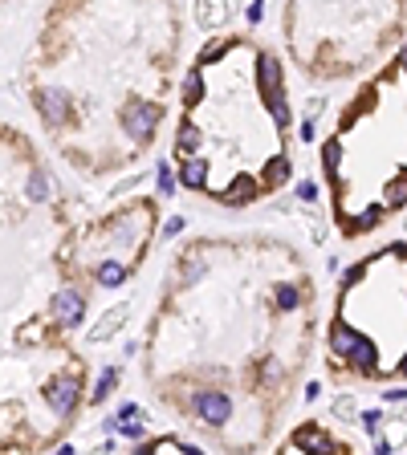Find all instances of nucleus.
<instances>
[{"label":"nucleus","instance_id":"nucleus-5","mask_svg":"<svg viewBox=\"0 0 407 455\" xmlns=\"http://www.w3.org/2000/svg\"><path fill=\"white\" fill-rule=\"evenodd\" d=\"M127 318H131V305H114V309H106L102 318H98V325L90 329V342L94 346H102V342H110L123 325H127Z\"/></svg>","mask_w":407,"mask_h":455},{"label":"nucleus","instance_id":"nucleus-29","mask_svg":"<svg viewBox=\"0 0 407 455\" xmlns=\"http://www.w3.org/2000/svg\"><path fill=\"white\" fill-rule=\"evenodd\" d=\"M399 65H404V74H407V45L399 49Z\"/></svg>","mask_w":407,"mask_h":455},{"label":"nucleus","instance_id":"nucleus-2","mask_svg":"<svg viewBox=\"0 0 407 455\" xmlns=\"http://www.w3.org/2000/svg\"><path fill=\"white\" fill-rule=\"evenodd\" d=\"M53 318H57V325H65V329L82 325V318H86L82 293H78V289H57V293H53Z\"/></svg>","mask_w":407,"mask_h":455},{"label":"nucleus","instance_id":"nucleus-24","mask_svg":"<svg viewBox=\"0 0 407 455\" xmlns=\"http://www.w3.org/2000/svg\"><path fill=\"white\" fill-rule=\"evenodd\" d=\"M298 199L314 203V199H317V187H314V183H298Z\"/></svg>","mask_w":407,"mask_h":455},{"label":"nucleus","instance_id":"nucleus-16","mask_svg":"<svg viewBox=\"0 0 407 455\" xmlns=\"http://www.w3.org/2000/svg\"><path fill=\"white\" fill-rule=\"evenodd\" d=\"M285 179H289V159H285V155H277L269 167H265V175H261V187H281Z\"/></svg>","mask_w":407,"mask_h":455},{"label":"nucleus","instance_id":"nucleus-13","mask_svg":"<svg viewBox=\"0 0 407 455\" xmlns=\"http://www.w3.org/2000/svg\"><path fill=\"white\" fill-rule=\"evenodd\" d=\"M127 276H131V273H127V265H123V260H114V256L98 265V285H102V289H118Z\"/></svg>","mask_w":407,"mask_h":455},{"label":"nucleus","instance_id":"nucleus-15","mask_svg":"<svg viewBox=\"0 0 407 455\" xmlns=\"http://www.w3.org/2000/svg\"><path fill=\"white\" fill-rule=\"evenodd\" d=\"M114 382H118V370H114V366H106V370L98 374V386L90 390V403H94V407L110 399V390H114Z\"/></svg>","mask_w":407,"mask_h":455},{"label":"nucleus","instance_id":"nucleus-23","mask_svg":"<svg viewBox=\"0 0 407 455\" xmlns=\"http://www.w3.org/2000/svg\"><path fill=\"white\" fill-rule=\"evenodd\" d=\"M334 414L351 423V414H355V399H338V403H334Z\"/></svg>","mask_w":407,"mask_h":455},{"label":"nucleus","instance_id":"nucleus-20","mask_svg":"<svg viewBox=\"0 0 407 455\" xmlns=\"http://www.w3.org/2000/svg\"><path fill=\"white\" fill-rule=\"evenodd\" d=\"M155 179H159V191H163V195H176V175H171L167 163H159V175H155Z\"/></svg>","mask_w":407,"mask_h":455},{"label":"nucleus","instance_id":"nucleus-7","mask_svg":"<svg viewBox=\"0 0 407 455\" xmlns=\"http://www.w3.org/2000/svg\"><path fill=\"white\" fill-rule=\"evenodd\" d=\"M228 12H232V4H225V0H196V25H204V29L225 25Z\"/></svg>","mask_w":407,"mask_h":455},{"label":"nucleus","instance_id":"nucleus-11","mask_svg":"<svg viewBox=\"0 0 407 455\" xmlns=\"http://www.w3.org/2000/svg\"><path fill=\"white\" fill-rule=\"evenodd\" d=\"M114 427H118L127 439H143V423H138V407H135V403H123V407H118Z\"/></svg>","mask_w":407,"mask_h":455},{"label":"nucleus","instance_id":"nucleus-6","mask_svg":"<svg viewBox=\"0 0 407 455\" xmlns=\"http://www.w3.org/2000/svg\"><path fill=\"white\" fill-rule=\"evenodd\" d=\"M37 106H41V114H45L49 126H61L65 114H70V98H65L61 90H41L37 93Z\"/></svg>","mask_w":407,"mask_h":455},{"label":"nucleus","instance_id":"nucleus-19","mask_svg":"<svg viewBox=\"0 0 407 455\" xmlns=\"http://www.w3.org/2000/svg\"><path fill=\"white\" fill-rule=\"evenodd\" d=\"M180 146L183 151H196V146H200V131H196L191 122H183L180 126Z\"/></svg>","mask_w":407,"mask_h":455},{"label":"nucleus","instance_id":"nucleus-4","mask_svg":"<svg viewBox=\"0 0 407 455\" xmlns=\"http://www.w3.org/2000/svg\"><path fill=\"white\" fill-rule=\"evenodd\" d=\"M45 399H49V407H53L57 419H70L74 407H78V378H57V382H49Z\"/></svg>","mask_w":407,"mask_h":455},{"label":"nucleus","instance_id":"nucleus-22","mask_svg":"<svg viewBox=\"0 0 407 455\" xmlns=\"http://www.w3.org/2000/svg\"><path fill=\"white\" fill-rule=\"evenodd\" d=\"M362 431H366V435H379V431H383V414H379V410H366V414H362Z\"/></svg>","mask_w":407,"mask_h":455},{"label":"nucleus","instance_id":"nucleus-26","mask_svg":"<svg viewBox=\"0 0 407 455\" xmlns=\"http://www.w3.org/2000/svg\"><path fill=\"white\" fill-rule=\"evenodd\" d=\"M261 16H265V0H253V4H249V25H257Z\"/></svg>","mask_w":407,"mask_h":455},{"label":"nucleus","instance_id":"nucleus-28","mask_svg":"<svg viewBox=\"0 0 407 455\" xmlns=\"http://www.w3.org/2000/svg\"><path fill=\"white\" fill-rule=\"evenodd\" d=\"M302 138H306V142H314V138H317V126H314V122H306V126H302Z\"/></svg>","mask_w":407,"mask_h":455},{"label":"nucleus","instance_id":"nucleus-25","mask_svg":"<svg viewBox=\"0 0 407 455\" xmlns=\"http://www.w3.org/2000/svg\"><path fill=\"white\" fill-rule=\"evenodd\" d=\"M225 41H212V45H208V49H204V53H200V61H212V57H220V53H225Z\"/></svg>","mask_w":407,"mask_h":455},{"label":"nucleus","instance_id":"nucleus-18","mask_svg":"<svg viewBox=\"0 0 407 455\" xmlns=\"http://www.w3.org/2000/svg\"><path fill=\"white\" fill-rule=\"evenodd\" d=\"M298 301H302V293H298L293 285H281V289H277V309H293Z\"/></svg>","mask_w":407,"mask_h":455},{"label":"nucleus","instance_id":"nucleus-8","mask_svg":"<svg viewBox=\"0 0 407 455\" xmlns=\"http://www.w3.org/2000/svg\"><path fill=\"white\" fill-rule=\"evenodd\" d=\"M355 342H359V333H355L346 321H334V325H330V354H338V358H351Z\"/></svg>","mask_w":407,"mask_h":455},{"label":"nucleus","instance_id":"nucleus-12","mask_svg":"<svg viewBox=\"0 0 407 455\" xmlns=\"http://www.w3.org/2000/svg\"><path fill=\"white\" fill-rule=\"evenodd\" d=\"M257 191H261V183H257V179H249V175H240V179H236V183H232V187L225 191V203L240 208V203H249V199H253Z\"/></svg>","mask_w":407,"mask_h":455},{"label":"nucleus","instance_id":"nucleus-14","mask_svg":"<svg viewBox=\"0 0 407 455\" xmlns=\"http://www.w3.org/2000/svg\"><path fill=\"white\" fill-rule=\"evenodd\" d=\"M180 179L187 183V187H196V191H200V187L208 183V159H187V163H183V171H180Z\"/></svg>","mask_w":407,"mask_h":455},{"label":"nucleus","instance_id":"nucleus-17","mask_svg":"<svg viewBox=\"0 0 407 455\" xmlns=\"http://www.w3.org/2000/svg\"><path fill=\"white\" fill-rule=\"evenodd\" d=\"M200 98H204V78H200V74H187V82H183V102L196 106Z\"/></svg>","mask_w":407,"mask_h":455},{"label":"nucleus","instance_id":"nucleus-1","mask_svg":"<svg viewBox=\"0 0 407 455\" xmlns=\"http://www.w3.org/2000/svg\"><path fill=\"white\" fill-rule=\"evenodd\" d=\"M159 118H163V110H159L155 102H131V106H127V114H123L131 142H147V138L155 135Z\"/></svg>","mask_w":407,"mask_h":455},{"label":"nucleus","instance_id":"nucleus-9","mask_svg":"<svg viewBox=\"0 0 407 455\" xmlns=\"http://www.w3.org/2000/svg\"><path fill=\"white\" fill-rule=\"evenodd\" d=\"M293 447H298V452H330V435H326L322 427H302V431L293 435Z\"/></svg>","mask_w":407,"mask_h":455},{"label":"nucleus","instance_id":"nucleus-3","mask_svg":"<svg viewBox=\"0 0 407 455\" xmlns=\"http://www.w3.org/2000/svg\"><path fill=\"white\" fill-rule=\"evenodd\" d=\"M196 414H200L208 427H225L228 414H232V403H228V395H220V390H200V395H196Z\"/></svg>","mask_w":407,"mask_h":455},{"label":"nucleus","instance_id":"nucleus-21","mask_svg":"<svg viewBox=\"0 0 407 455\" xmlns=\"http://www.w3.org/2000/svg\"><path fill=\"white\" fill-rule=\"evenodd\" d=\"M29 199H49V179L45 175H33V179H29Z\"/></svg>","mask_w":407,"mask_h":455},{"label":"nucleus","instance_id":"nucleus-10","mask_svg":"<svg viewBox=\"0 0 407 455\" xmlns=\"http://www.w3.org/2000/svg\"><path fill=\"white\" fill-rule=\"evenodd\" d=\"M257 78H261V93L265 98L281 93V65H277V57H261L257 61Z\"/></svg>","mask_w":407,"mask_h":455},{"label":"nucleus","instance_id":"nucleus-27","mask_svg":"<svg viewBox=\"0 0 407 455\" xmlns=\"http://www.w3.org/2000/svg\"><path fill=\"white\" fill-rule=\"evenodd\" d=\"M180 232H183V220H180V216H171L167 228H163V236H180Z\"/></svg>","mask_w":407,"mask_h":455}]
</instances>
